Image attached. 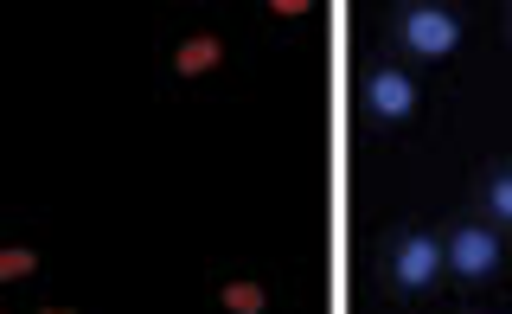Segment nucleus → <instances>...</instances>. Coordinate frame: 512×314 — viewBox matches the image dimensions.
Wrapping results in <instances>:
<instances>
[{
    "instance_id": "nucleus-1",
    "label": "nucleus",
    "mask_w": 512,
    "mask_h": 314,
    "mask_svg": "<svg viewBox=\"0 0 512 314\" xmlns=\"http://www.w3.org/2000/svg\"><path fill=\"white\" fill-rule=\"evenodd\" d=\"M461 13L455 7H436V0H410V7H397L391 13V39H397V52H410V58H423V65H436V58H448L461 45Z\"/></svg>"
},
{
    "instance_id": "nucleus-2",
    "label": "nucleus",
    "mask_w": 512,
    "mask_h": 314,
    "mask_svg": "<svg viewBox=\"0 0 512 314\" xmlns=\"http://www.w3.org/2000/svg\"><path fill=\"white\" fill-rule=\"evenodd\" d=\"M442 276H448V250H442L436 231H423V225L397 231L391 250H384V282H391L397 295H429Z\"/></svg>"
},
{
    "instance_id": "nucleus-3",
    "label": "nucleus",
    "mask_w": 512,
    "mask_h": 314,
    "mask_svg": "<svg viewBox=\"0 0 512 314\" xmlns=\"http://www.w3.org/2000/svg\"><path fill=\"white\" fill-rule=\"evenodd\" d=\"M359 103H365V116L372 122H410L416 116V103H423V90H416V77L404 65H372L365 71V84H359Z\"/></svg>"
},
{
    "instance_id": "nucleus-4",
    "label": "nucleus",
    "mask_w": 512,
    "mask_h": 314,
    "mask_svg": "<svg viewBox=\"0 0 512 314\" xmlns=\"http://www.w3.org/2000/svg\"><path fill=\"white\" fill-rule=\"evenodd\" d=\"M448 276H461V282H487L493 270H500V231L493 225H474V218H461V225H448Z\"/></svg>"
},
{
    "instance_id": "nucleus-5",
    "label": "nucleus",
    "mask_w": 512,
    "mask_h": 314,
    "mask_svg": "<svg viewBox=\"0 0 512 314\" xmlns=\"http://www.w3.org/2000/svg\"><path fill=\"white\" fill-rule=\"evenodd\" d=\"M480 206H487L493 225H512V167H493V174L480 180Z\"/></svg>"
},
{
    "instance_id": "nucleus-6",
    "label": "nucleus",
    "mask_w": 512,
    "mask_h": 314,
    "mask_svg": "<svg viewBox=\"0 0 512 314\" xmlns=\"http://www.w3.org/2000/svg\"><path fill=\"white\" fill-rule=\"evenodd\" d=\"M32 276V250H0V282H20Z\"/></svg>"
},
{
    "instance_id": "nucleus-7",
    "label": "nucleus",
    "mask_w": 512,
    "mask_h": 314,
    "mask_svg": "<svg viewBox=\"0 0 512 314\" xmlns=\"http://www.w3.org/2000/svg\"><path fill=\"white\" fill-rule=\"evenodd\" d=\"M199 65H205V71H212V65H218V39H205V45H186V58H180V71H199Z\"/></svg>"
},
{
    "instance_id": "nucleus-8",
    "label": "nucleus",
    "mask_w": 512,
    "mask_h": 314,
    "mask_svg": "<svg viewBox=\"0 0 512 314\" xmlns=\"http://www.w3.org/2000/svg\"><path fill=\"white\" fill-rule=\"evenodd\" d=\"M58 314H64V308H58Z\"/></svg>"
}]
</instances>
